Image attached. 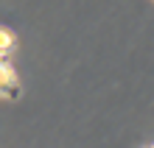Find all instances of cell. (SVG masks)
I'll return each instance as SVG.
<instances>
[{"instance_id":"2","label":"cell","mask_w":154,"mask_h":148,"mask_svg":"<svg viewBox=\"0 0 154 148\" xmlns=\"http://www.w3.org/2000/svg\"><path fill=\"white\" fill-rule=\"evenodd\" d=\"M14 48H17V36H14V31H8V28H3V25H0V59H6Z\"/></svg>"},{"instance_id":"3","label":"cell","mask_w":154,"mask_h":148,"mask_svg":"<svg viewBox=\"0 0 154 148\" xmlns=\"http://www.w3.org/2000/svg\"><path fill=\"white\" fill-rule=\"evenodd\" d=\"M149 148H154V145H149Z\"/></svg>"},{"instance_id":"1","label":"cell","mask_w":154,"mask_h":148,"mask_svg":"<svg viewBox=\"0 0 154 148\" xmlns=\"http://www.w3.org/2000/svg\"><path fill=\"white\" fill-rule=\"evenodd\" d=\"M20 95H23V84H20L17 70H14L6 59H0V98L17 101Z\"/></svg>"}]
</instances>
